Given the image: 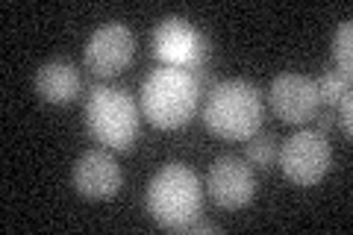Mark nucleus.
I'll list each match as a JSON object with an SVG mask.
<instances>
[{"instance_id": "9b49d317", "label": "nucleus", "mask_w": 353, "mask_h": 235, "mask_svg": "<svg viewBox=\"0 0 353 235\" xmlns=\"http://www.w3.org/2000/svg\"><path fill=\"white\" fill-rule=\"evenodd\" d=\"M36 92L48 103H71L80 94V71L71 62H44L36 71Z\"/></svg>"}, {"instance_id": "dca6fc26", "label": "nucleus", "mask_w": 353, "mask_h": 235, "mask_svg": "<svg viewBox=\"0 0 353 235\" xmlns=\"http://www.w3.org/2000/svg\"><path fill=\"white\" fill-rule=\"evenodd\" d=\"M185 232H218V227H215V223H206V221H194Z\"/></svg>"}, {"instance_id": "39448f33", "label": "nucleus", "mask_w": 353, "mask_h": 235, "mask_svg": "<svg viewBox=\"0 0 353 235\" xmlns=\"http://www.w3.org/2000/svg\"><path fill=\"white\" fill-rule=\"evenodd\" d=\"M277 159L285 180H292L294 185H315L330 171L333 150H330L327 139L318 130H301L283 141Z\"/></svg>"}, {"instance_id": "0eeeda50", "label": "nucleus", "mask_w": 353, "mask_h": 235, "mask_svg": "<svg viewBox=\"0 0 353 235\" xmlns=\"http://www.w3.org/2000/svg\"><path fill=\"white\" fill-rule=\"evenodd\" d=\"M132 53H136V39H132L130 27L112 21L92 32L85 44V68L97 76H115L130 65Z\"/></svg>"}, {"instance_id": "7ed1b4c3", "label": "nucleus", "mask_w": 353, "mask_h": 235, "mask_svg": "<svg viewBox=\"0 0 353 235\" xmlns=\"http://www.w3.org/2000/svg\"><path fill=\"white\" fill-rule=\"evenodd\" d=\"M209 132L227 141H248L262 127V97L245 80H224L212 85L203 106Z\"/></svg>"}, {"instance_id": "2eb2a0df", "label": "nucleus", "mask_w": 353, "mask_h": 235, "mask_svg": "<svg viewBox=\"0 0 353 235\" xmlns=\"http://www.w3.org/2000/svg\"><path fill=\"white\" fill-rule=\"evenodd\" d=\"M339 124H341V130H345V136L350 139L353 136V97L350 94H345L339 100Z\"/></svg>"}, {"instance_id": "1a4fd4ad", "label": "nucleus", "mask_w": 353, "mask_h": 235, "mask_svg": "<svg viewBox=\"0 0 353 235\" xmlns=\"http://www.w3.org/2000/svg\"><path fill=\"white\" fill-rule=\"evenodd\" d=\"M206 192L221 209H241L253 200L256 180L250 167L236 156H221L206 174Z\"/></svg>"}, {"instance_id": "f257e3e1", "label": "nucleus", "mask_w": 353, "mask_h": 235, "mask_svg": "<svg viewBox=\"0 0 353 235\" xmlns=\"http://www.w3.org/2000/svg\"><path fill=\"white\" fill-rule=\"evenodd\" d=\"M201 180L192 167L168 162L153 174L148 185V212L162 229L185 232L201 215Z\"/></svg>"}, {"instance_id": "423d86ee", "label": "nucleus", "mask_w": 353, "mask_h": 235, "mask_svg": "<svg viewBox=\"0 0 353 235\" xmlns=\"http://www.w3.org/2000/svg\"><path fill=\"white\" fill-rule=\"evenodd\" d=\"M153 56L165 62V68L194 71L206 59V39L197 32L189 21L165 18L153 30Z\"/></svg>"}, {"instance_id": "ddd939ff", "label": "nucleus", "mask_w": 353, "mask_h": 235, "mask_svg": "<svg viewBox=\"0 0 353 235\" xmlns=\"http://www.w3.org/2000/svg\"><path fill=\"white\" fill-rule=\"evenodd\" d=\"M315 88H318V100H321V103L339 106V100L350 94V76L341 71H327L321 80L315 83Z\"/></svg>"}, {"instance_id": "9d476101", "label": "nucleus", "mask_w": 353, "mask_h": 235, "mask_svg": "<svg viewBox=\"0 0 353 235\" xmlns=\"http://www.w3.org/2000/svg\"><path fill=\"white\" fill-rule=\"evenodd\" d=\"M74 188L88 200L115 197L121 188V167L109 150H85L74 165Z\"/></svg>"}, {"instance_id": "f03ea898", "label": "nucleus", "mask_w": 353, "mask_h": 235, "mask_svg": "<svg viewBox=\"0 0 353 235\" xmlns=\"http://www.w3.org/2000/svg\"><path fill=\"white\" fill-rule=\"evenodd\" d=\"M197 100L201 85L183 68H157L141 83V112L159 130L185 127L197 112Z\"/></svg>"}, {"instance_id": "6e6552de", "label": "nucleus", "mask_w": 353, "mask_h": 235, "mask_svg": "<svg viewBox=\"0 0 353 235\" xmlns=\"http://www.w3.org/2000/svg\"><path fill=\"white\" fill-rule=\"evenodd\" d=\"M318 88L315 80L303 74L285 71L271 83V109L285 124H306L318 115Z\"/></svg>"}, {"instance_id": "f8f14e48", "label": "nucleus", "mask_w": 353, "mask_h": 235, "mask_svg": "<svg viewBox=\"0 0 353 235\" xmlns=\"http://www.w3.org/2000/svg\"><path fill=\"white\" fill-rule=\"evenodd\" d=\"M333 59H336V71L347 74L353 71V24L350 21H341L333 39Z\"/></svg>"}, {"instance_id": "4468645a", "label": "nucleus", "mask_w": 353, "mask_h": 235, "mask_svg": "<svg viewBox=\"0 0 353 235\" xmlns=\"http://www.w3.org/2000/svg\"><path fill=\"white\" fill-rule=\"evenodd\" d=\"M248 159L256 167H271L277 159V144L274 136H250L248 139Z\"/></svg>"}, {"instance_id": "20e7f679", "label": "nucleus", "mask_w": 353, "mask_h": 235, "mask_svg": "<svg viewBox=\"0 0 353 235\" xmlns=\"http://www.w3.org/2000/svg\"><path fill=\"white\" fill-rule=\"evenodd\" d=\"M88 132L109 150H127L139 136V112L127 92L115 85H94L85 97Z\"/></svg>"}]
</instances>
